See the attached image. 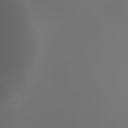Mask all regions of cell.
Instances as JSON below:
<instances>
[{
  "instance_id": "cell-1",
  "label": "cell",
  "mask_w": 128,
  "mask_h": 128,
  "mask_svg": "<svg viewBox=\"0 0 128 128\" xmlns=\"http://www.w3.org/2000/svg\"><path fill=\"white\" fill-rule=\"evenodd\" d=\"M36 58V36L22 0H0V106L18 96Z\"/></svg>"
}]
</instances>
